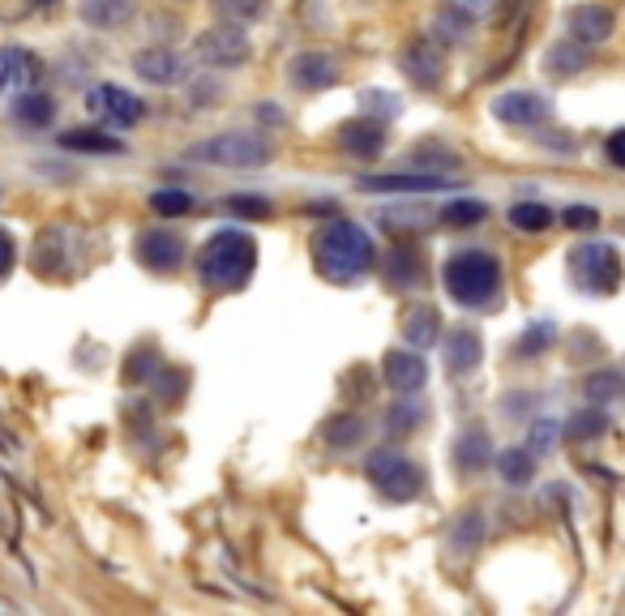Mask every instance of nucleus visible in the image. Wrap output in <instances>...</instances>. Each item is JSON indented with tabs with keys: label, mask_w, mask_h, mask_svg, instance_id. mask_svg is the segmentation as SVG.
Listing matches in <instances>:
<instances>
[{
	"label": "nucleus",
	"mask_w": 625,
	"mask_h": 616,
	"mask_svg": "<svg viewBox=\"0 0 625 616\" xmlns=\"http://www.w3.org/2000/svg\"><path fill=\"white\" fill-rule=\"evenodd\" d=\"M313 253H317V270L326 274L330 283H356L361 274L373 270L377 244L356 219H330L326 228L317 231Z\"/></svg>",
	"instance_id": "f257e3e1"
},
{
	"label": "nucleus",
	"mask_w": 625,
	"mask_h": 616,
	"mask_svg": "<svg viewBox=\"0 0 625 616\" xmlns=\"http://www.w3.org/2000/svg\"><path fill=\"white\" fill-rule=\"evenodd\" d=\"M52 116H56V103L48 95H31V91H27V95L13 103V121L27 125V129H48Z\"/></svg>",
	"instance_id": "393cba45"
},
{
	"label": "nucleus",
	"mask_w": 625,
	"mask_h": 616,
	"mask_svg": "<svg viewBox=\"0 0 625 616\" xmlns=\"http://www.w3.org/2000/svg\"><path fill=\"white\" fill-rule=\"evenodd\" d=\"M364 194H441L450 189V176L441 171H398V176H364Z\"/></svg>",
	"instance_id": "f8f14e48"
},
{
	"label": "nucleus",
	"mask_w": 625,
	"mask_h": 616,
	"mask_svg": "<svg viewBox=\"0 0 625 616\" xmlns=\"http://www.w3.org/2000/svg\"><path fill=\"white\" fill-rule=\"evenodd\" d=\"M587 398H592V407H600V411H613L625 398V377L622 373H592L587 377Z\"/></svg>",
	"instance_id": "bb28decb"
},
{
	"label": "nucleus",
	"mask_w": 625,
	"mask_h": 616,
	"mask_svg": "<svg viewBox=\"0 0 625 616\" xmlns=\"http://www.w3.org/2000/svg\"><path fill=\"white\" fill-rule=\"evenodd\" d=\"M258 270V244L236 228H219L198 253V274L210 292H240Z\"/></svg>",
	"instance_id": "f03ea898"
},
{
	"label": "nucleus",
	"mask_w": 625,
	"mask_h": 616,
	"mask_svg": "<svg viewBox=\"0 0 625 616\" xmlns=\"http://www.w3.org/2000/svg\"><path fill=\"white\" fill-rule=\"evenodd\" d=\"M231 215H244V219H265L270 215V201L265 197H228Z\"/></svg>",
	"instance_id": "58836bf2"
},
{
	"label": "nucleus",
	"mask_w": 625,
	"mask_h": 616,
	"mask_svg": "<svg viewBox=\"0 0 625 616\" xmlns=\"http://www.w3.org/2000/svg\"><path fill=\"white\" fill-rule=\"evenodd\" d=\"M420 420H425V407H416V403H398V407H390V411H386V428H390L395 437L412 432V428H416Z\"/></svg>",
	"instance_id": "e433bc0d"
},
{
	"label": "nucleus",
	"mask_w": 625,
	"mask_h": 616,
	"mask_svg": "<svg viewBox=\"0 0 625 616\" xmlns=\"http://www.w3.org/2000/svg\"><path fill=\"white\" fill-rule=\"evenodd\" d=\"M270 155L274 150L262 133H219V137H206L185 150V159L210 163V167H262V163H270Z\"/></svg>",
	"instance_id": "20e7f679"
},
{
	"label": "nucleus",
	"mask_w": 625,
	"mask_h": 616,
	"mask_svg": "<svg viewBox=\"0 0 625 616\" xmlns=\"http://www.w3.org/2000/svg\"><path fill=\"white\" fill-rule=\"evenodd\" d=\"M553 343H558V325L535 322L531 330H523V338H519V356H544Z\"/></svg>",
	"instance_id": "2f4dec72"
},
{
	"label": "nucleus",
	"mask_w": 625,
	"mask_h": 616,
	"mask_svg": "<svg viewBox=\"0 0 625 616\" xmlns=\"http://www.w3.org/2000/svg\"><path fill=\"white\" fill-rule=\"evenodd\" d=\"M364 103H368V112H382V116H398V112H403V107H398V95H386V91H368Z\"/></svg>",
	"instance_id": "ea45409f"
},
{
	"label": "nucleus",
	"mask_w": 625,
	"mask_h": 616,
	"mask_svg": "<svg viewBox=\"0 0 625 616\" xmlns=\"http://www.w3.org/2000/svg\"><path fill=\"white\" fill-rule=\"evenodd\" d=\"M215 13L223 18V22H258L265 13V0H215Z\"/></svg>",
	"instance_id": "473e14b6"
},
{
	"label": "nucleus",
	"mask_w": 625,
	"mask_h": 616,
	"mask_svg": "<svg viewBox=\"0 0 625 616\" xmlns=\"http://www.w3.org/2000/svg\"><path fill=\"white\" fill-rule=\"evenodd\" d=\"M13 258H18V244H13V236L0 228V283L9 279V270H13Z\"/></svg>",
	"instance_id": "37998d69"
},
{
	"label": "nucleus",
	"mask_w": 625,
	"mask_h": 616,
	"mask_svg": "<svg viewBox=\"0 0 625 616\" xmlns=\"http://www.w3.org/2000/svg\"><path fill=\"white\" fill-rule=\"evenodd\" d=\"M613 27H617V18H613V9L608 4H579V9H570V18H565V34L574 39V43H583V48H595V43H604V39H613Z\"/></svg>",
	"instance_id": "9d476101"
},
{
	"label": "nucleus",
	"mask_w": 625,
	"mask_h": 616,
	"mask_svg": "<svg viewBox=\"0 0 625 616\" xmlns=\"http://www.w3.org/2000/svg\"><path fill=\"white\" fill-rule=\"evenodd\" d=\"M480 540H485V519H480V514H462L459 526H455V535H450V549L476 552L480 549Z\"/></svg>",
	"instance_id": "72a5a7b5"
},
{
	"label": "nucleus",
	"mask_w": 625,
	"mask_h": 616,
	"mask_svg": "<svg viewBox=\"0 0 625 616\" xmlns=\"http://www.w3.org/2000/svg\"><path fill=\"white\" fill-rule=\"evenodd\" d=\"M493 116L501 125H540V121H549V103L544 95H531V91H510V95L493 98Z\"/></svg>",
	"instance_id": "2eb2a0df"
},
{
	"label": "nucleus",
	"mask_w": 625,
	"mask_h": 616,
	"mask_svg": "<svg viewBox=\"0 0 625 616\" xmlns=\"http://www.w3.org/2000/svg\"><path fill=\"white\" fill-rule=\"evenodd\" d=\"M146 368H155V352H146V347H142V352L129 356V364H125V377H129V382H146V377H142Z\"/></svg>",
	"instance_id": "79ce46f5"
},
{
	"label": "nucleus",
	"mask_w": 625,
	"mask_h": 616,
	"mask_svg": "<svg viewBox=\"0 0 625 616\" xmlns=\"http://www.w3.org/2000/svg\"><path fill=\"white\" fill-rule=\"evenodd\" d=\"M493 462V441H489V432L485 428H467L459 441H455V467L467 471V476H476V471H485Z\"/></svg>",
	"instance_id": "6ab92c4d"
},
{
	"label": "nucleus",
	"mask_w": 625,
	"mask_h": 616,
	"mask_svg": "<svg viewBox=\"0 0 625 616\" xmlns=\"http://www.w3.org/2000/svg\"><path fill=\"white\" fill-rule=\"evenodd\" d=\"M288 77L296 91H330L338 82V69L326 52H300L296 61L288 65Z\"/></svg>",
	"instance_id": "dca6fc26"
},
{
	"label": "nucleus",
	"mask_w": 625,
	"mask_h": 616,
	"mask_svg": "<svg viewBox=\"0 0 625 616\" xmlns=\"http://www.w3.org/2000/svg\"><path fill=\"white\" fill-rule=\"evenodd\" d=\"M604 428H608V416L600 407H592V411H579V416H570V420L561 424V437L565 441H592Z\"/></svg>",
	"instance_id": "c85d7f7f"
},
{
	"label": "nucleus",
	"mask_w": 625,
	"mask_h": 616,
	"mask_svg": "<svg viewBox=\"0 0 625 616\" xmlns=\"http://www.w3.org/2000/svg\"><path fill=\"white\" fill-rule=\"evenodd\" d=\"M446 292L450 300H459L462 309H476V313H493V304L501 300V265L493 253L485 249H462L446 261Z\"/></svg>",
	"instance_id": "7ed1b4c3"
},
{
	"label": "nucleus",
	"mask_w": 625,
	"mask_h": 616,
	"mask_svg": "<svg viewBox=\"0 0 625 616\" xmlns=\"http://www.w3.org/2000/svg\"><path fill=\"white\" fill-rule=\"evenodd\" d=\"M91 112L100 121H107V125H116V129H129V125H137L146 116V103L133 95V91H125V86L103 82V86L91 91Z\"/></svg>",
	"instance_id": "6e6552de"
},
{
	"label": "nucleus",
	"mask_w": 625,
	"mask_h": 616,
	"mask_svg": "<svg viewBox=\"0 0 625 616\" xmlns=\"http://www.w3.org/2000/svg\"><path fill=\"white\" fill-rule=\"evenodd\" d=\"M137 261L146 270H159V274H171L180 261H185V240L176 231H142L137 236Z\"/></svg>",
	"instance_id": "ddd939ff"
},
{
	"label": "nucleus",
	"mask_w": 625,
	"mask_h": 616,
	"mask_svg": "<svg viewBox=\"0 0 625 616\" xmlns=\"http://www.w3.org/2000/svg\"><path fill=\"white\" fill-rule=\"evenodd\" d=\"M544 69H549V73H558V77H570V73L587 69V48H583V43H574V39H561V43L549 48Z\"/></svg>",
	"instance_id": "a878e982"
},
{
	"label": "nucleus",
	"mask_w": 625,
	"mask_h": 616,
	"mask_svg": "<svg viewBox=\"0 0 625 616\" xmlns=\"http://www.w3.org/2000/svg\"><path fill=\"white\" fill-rule=\"evenodd\" d=\"M43 77V61L27 48H0V86H22L31 91Z\"/></svg>",
	"instance_id": "a211bd4d"
},
{
	"label": "nucleus",
	"mask_w": 625,
	"mask_h": 616,
	"mask_svg": "<svg viewBox=\"0 0 625 616\" xmlns=\"http://www.w3.org/2000/svg\"><path fill=\"white\" fill-rule=\"evenodd\" d=\"M455 4H459L462 13H471V18H476L480 9H489V0H455Z\"/></svg>",
	"instance_id": "a18cd8bd"
},
{
	"label": "nucleus",
	"mask_w": 625,
	"mask_h": 616,
	"mask_svg": "<svg viewBox=\"0 0 625 616\" xmlns=\"http://www.w3.org/2000/svg\"><path fill=\"white\" fill-rule=\"evenodd\" d=\"M489 215V206L485 201H476V197H462V201H450L446 210H441V219L450 223V228H471V223H480Z\"/></svg>",
	"instance_id": "7c9ffc66"
},
{
	"label": "nucleus",
	"mask_w": 625,
	"mask_h": 616,
	"mask_svg": "<svg viewBox=\"0 0 625 616\" xmlns=\"http://www.w3.org/2000/svg\"><path fill=\"white\" fill-rule=\"evenodd\" d=\"M425 279V258L416 253V249H407V244H398L390 261H386V283L398 288V292H407V288H416Z\"/></svg>",
	"instance_id": "4be33fe9"
},
{
	"label": "nucleus",
	"mask_w": 625,
	"mask_h": 616,
	"mask_svg": "<svg viewBox=\"0 0 625 616\" xmlns=\"http://www.w3.org/2000/svg\"><path fill=\"white\" fill-rule=\"evenodd\" d=\"M61 146L65 150H82V155H121L125 150L121 137H107L100 129H65L61 133Z\"/></svg>",
	"instance_id": "b1692460"
},
{
	"label": "nucleus",
	"mask_w": 625,
	"mask_h": 616,
	"mask_svg": "<svg viewBox=\"0 0 625 616\" xmlns=\"http://www.w3.org/2000/svg\"><path fill=\"white\" fill-rule=\"evenodd\" d=\"M510 223L519 231H544L553 223V210L540 201H519V206H510Z\"/></svg>",
	"instance_id": "c756f323"
},
{
	"label": "nucleus",
	"mask_w": 625,
	"mask_h": 616,
	"mask_svg": "<svg viewBox=\"0 0 625 616\" xmlns=\"http://www.w3.org/2000/svg\"><path fill=\"white\" fill-rule=\"evenodd\" d=\"M364 471H368L373 488H377L386 501H416L420 488H425V471L403 455V450H377V455L368 458Z\"/></svg>",
	"instance_id": "423d86ee"
},
{
	"label": "nucleus",
	"mask_w": 625,
	"mask_h": 616,
	"mask_svg": "<svg viewBox=\"0 0 625 616\" xmlns=\"http://www.w3.org/2000/svg\"><path fill=\"white\" fill-rule=\"evenodd\" d=\"M137 9V0H82V22L100 27V31H116L125 27Z\"/></svg>",
	"instance_id": "412c9836"
},
{
	"label": "nucleus",
	"mask_w": 625,
	"mask_h": 616,
	"mask_svg": "<svg viewBox=\"0 0 625 616\" xmlns=\"http://www.w3.org/2000/svg\"><path fill=\"white\" fill-rule=\"evenodd\" d=\"M150 210L164 215V219H176V215H189L194 210V197L185 194V189H159V194H150Z\"/></svg>",
	"instance_id": "f704fd0d"
},
{
	"label": "nucleus",
	"mask_w": 625,
	"mask_h": 616,
	"mask_svg": "<svg viewBox=\"0 0 625 616\" xmlns=\"http://www.w3.org/2000/svg\"><path fill=\"white\" fill-rule=\"evenodd\" d=\"M137 77H146L150 86H180L189 77V61L176 52V48H146L133 56Z\"/></svg>",
	"instance_id": "1a4fd4ad"
},
{
	"label": "nucleus",
	"mask_w": 625,
	"mask_h": 616,
	"mask_svg": "<svg viewBox=\"0 0 625 616\" xmlns=\"http://www.w3.org/2000/svg\"><path fill=\"white\" fill-rule=\"evenodd\" d=\"M561 223H565V228H595L600 215H595V206H574V210L561 215Z\"/></svg>",
	"instance_id": "a19ab883"
},
{
	"label": "nucleus",
	"mask_w": 625,
	"mask_h": 616,
	"mask_svg": "<svg viewBox=\"0 0 625 616\" xmlns=\"http://www.w3.org/2000/svg\"><path fill=\"white\" fill-rule=\"evenodd\" d=\"M608 159H613L625 171V129H617L613 137H608Z\"/></svg>",
	"instance_id": "c03bdc74"
},
{
	"label": "nucleus",
	"mask_w": 625,
	"mask_h": 616,
	"mask_svg": "<svg viewBox=\"0 0 625 616\" xmlns=\"http://www.w3.org/2000/svg\"><path fill=\"white\" fill-rule=\"evenodd\" d=\"M480 356H485V347H480L476 330H455L450 334V343H446V368L450 373H471L480 364Z\"/></svg>",
	"instance_id": "5701e85b"
},
{
	"label": "nucleus",
	"mask_w": 625,
	"mask_h": 616,
	"mask_svg": "<svg viewBox=\"0 0 625 616\" xmlns=\"http://www.w3.org/2000/svg\"><path fill=\"white\" fill-rule=\"evenodd\" d=\"M382 373H386V386L398 389V394H416V389L428 382L425 356L412 352V347H395L382 356Z\"/></svg>",
	"instance_id": "4468645a"
},
{
	"label": "nucleus",
	"mask_w": 625,
	"mask_h": 616,
	"mask_svg": "<svg viewBox=\"0 0 625 616\" xmlns=\"http://www.w3.org/2000/svg\"><path fill=\"white\" fill-rule=\"evenodd\" d=\"M253 56V43L249 34L240 31L236 22L228 27H210L206 34H198V61H206L210 69H236Z\"/></svg>",
	"instance_id": "0eeeda50"
},
{
	"label": "nucleus",
	"mask_w": 625,
	"mask_h": 616,
	"mask_svg": "<svg viewBox=\"0 0 625 616\" xmlns=\"http://www.w3.org/2000/svg\"><path fill=\"white\" fill-rule=\"evenodd\" d=\"M403 73H407L416 86L433 91V86L446 77V52H441V43H437V39H416V43H407V52H403Z\"/></svg>",
	"instance_id": "9b49d317"
},
{
	"label": "nucleus",
	"mask_w": 625,
	"mask_h": 616,
	"mask_svg": "<svg viewBox=\"0 0 625 616\" xmlns=\"http://www.w3.org/2000/svg\"><path fill=\"white\" fill-rule=\"evenodd\" d=\"M441 338V313L433 304H416L407 317H403V343H412V352L433 347Z\"/></svg>",
	"instance_id": "aec40b11"
},
{
	"label": "nucleus",
	"mask_w": 625,
	"mask_h": 616,
	"mask_svg": "<svg viewBox=\"0 0 625 616\" xmlns=\"http://www.w3.org/2000/svg\"><path fill=\"white\" fill-rule=\"evenodd\" d=\"M531 455L540 458V455H549L553 446H561V424H553V420H540L535 428H531Z\"/></svg>",
	"instance_id": "4c0bfd02"
},
{
	"label": "nucleus",
	"mask_w": 625,
	"mask_h": 616,
	"mask_svg": "<svg viewBox=\"0 0 625 616\" xmlns=\"http://www.w3.org/2000/svg\"><path fill=\"white\" fill-rule=\"evenodd\" d=\"M493 462L506 484H527V480L535 476V455H531V450H501Z\"/></svg>",
	"instance_id": "cd10ccee"
},
{
	"label": "nucleus",
	"mask_w": 625,
	"mask_h": 616,
	"mask_svg": "<svg viewBox=\"0 0 625 616\" xmlns=\"http://www.w3.org/2000/svg\"><path fill=\"white\" fill-rule=\"evenodd\" d=\"M338 146L347 150V155H356V159H377L382 150H386V129L377 125V121H352V125H343L338 129Z\"/></svg>",
	"instance_id": "f3484780"
},
{
	"label": "nucleus",
	"mask_w": 625,
	"mask_h": 616,
	"mask_svg": "<svg viewBox=\"0 0 625 616\" xmlns=\"http://www.w3.org/2000/svg\"><path fill=\"white\" fill-rule=\"evenodd\" d=\"M622 253L613 249V244H604V240H587V244H579L574 253H570V279H574V288H583V292L592 295H608L622 288Z\"/></svg>",
	"instance_id": "39448f33"
},
{
	"label": "nucleus",
	"mask_w": 625,
	"mask_h": 616,
	"mask_svg": "<svg viewBox=\"0 0 625 616\" xmlns=\"http://www.w3.org/2000/svg\"><path fill=\"white\" fill-rule=\"evenodd\" d=\"M364 432L361 416H338V420L326 424V441L334 446V450H347V446H356Z\"/></svg>",
	"instance_id": "c9c22d12"
}]
</instances>
